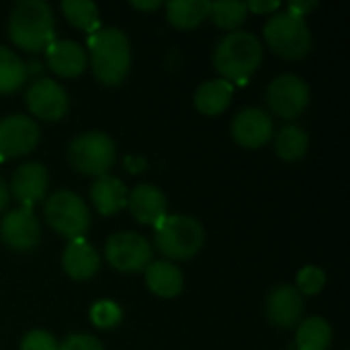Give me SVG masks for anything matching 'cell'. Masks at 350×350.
Instances as JSON below:
<instances>
[{
    "label": "cell",
    "instance_id": "cell-15",
    "mask_svg": "<svg viewBox=\"0 0 350 350\" xmlns=\"http://www.w3.org/2000/svg\"><path fill=\"white\" fill-rule=\"evenodd\" d=\"M304 295L293 285H281L267 299V318L281 330L295 328L304 314Z\"/></svg>",
    "mask_w": 350,
    "mask_h": 350
},
{
    "label": "cell",
    "instance_id": "cell-25",
    "mask_svg": "<svg viewBox=\"0 0 350 350\" xmlns=\"http://www.w3.org/2000/svg\"><path fill=\"white\" fill-rule=\"evenodd\" d=\"M62 12L68 23L88 35L100 29V14L98 6L88 0H66L62 2Z\"/></svg>",
    "mask_w": 350,
    "mask_h": 350
},
{
    "label": "cell",
    "instance_id": "cell-20",
    "mask_svg": "<svg viewBox=\"0 0 350 350\" xmlns=\"http://www.w3.org/2000/svg\"><path fill=\"white\" fill-rule=\"evenodd\" d=\"M90 201L100 215H115L127 205V189L115 176H98L90 187Z\"/></svg>",
    "mask_w": 350,
    "mask_h": 350
},
{
    "label": "cell",
    "instance_id": "cell-7",
    "mask_svg": "<svg viewBox=\"0 0 350 350\" xmlns=\"http://www.w3.org/2000/svg\"><path fill=\"white\" fill-rule=\"evenodd\" d=\"M45 219L68 240L82 238L90 228V213L82 197L72 191H57L45 203Z\"/></svg>",
    "mask_w": 350,
    "mask_h": 350
},
{
    "label": "cell",
    "instance_id": "cell-19",
    "mask_svg": "<svg viewBox=\"0 0 350 350\" xmlns=\"http://www.w3.org/2000/svg\"><path fill=\"white\" fill-rule=\"evenodd\" d=\"M146 283L154 295L172 299V297L180 295V291L185 287V277L176 265H172L168 260H154L146 269Z\"/></svg>",
    "mask_w": 350,
    "mask_h": 350
},
{
    "label": "cell",
    "instance_id": "cell-2",
    "mask_svg": "<svg viewBox=\"0 0 350 350\" xmlns=\"http://www.w3.org/2000/svg\"><path fill=\"white\" fill-rule=\"evenodd\" d=\"M8 37L18 49L29 53L47 49L55 41L49 4L43 0H25L16 4L8 18Z\"/></svg>",
    "mask_w": 350,
    "mask_h": 350
},
{
    "label": "cell",
    "instance_id": "cell-22",
    "mask_svg": "<svg viewBox=\"0 0 350 350\" xmlns=\"http://www.w3.org/2000/svg\"><path fill=\"white\" fill-rule=\"evenodd\" d=\"M207 0H174L166 4V18L176 29H195L209 16Z\"/></svg>",
    "mask_w": 350,
    "mask_h": 350
},
{
    "label": "cell",
    "instance_id": "cell-14",
    "mask_svg": "<svg viewBox=\"0 0 350 350\" xmlns=\"http://www.w3.org/2000/svg\"><path fill=\"white\" fill-rule=\"evenodd\" d=\"M49 185V174L43 164L39 162H27L21 164L12 178H10V191L12 197L23 205V209H31L35 203H39Z\"/></svg>",
    "mask_w": 350,
    "mask_h": 350
},
{
    "label": "cell",
    "instance_id": "cell-35",
    "mask_svg": "<svg viewBox=\"0 0 350 350\" xmlns=\"http://www.w3.org/2000/svg\"><path fill=\"white\" fill-rule=\"evenodd\" d=\"M8 199H10V193H8V187H6V183H4V178L0 176V213L6 209V205H8Z\"/></svg>",
    "mask_w": 350,
    "mask_h": 350
},
{
    "label": "cell",
    "instance_id": "cell-12",
    "mask_svg": "<svg viewBox=\"0 0 350 350\" xmlns=\"http://www.w3.org/2000/svg\"><path fill=\"white\" fill-rule=\"evenodd\" d=\"M0 236L4 244L12 250H18V252L33 250L41 238L39 221L31 209H12L2 217Z\"/></svg>",
    "mask_w": 350,
    "mask_h": 350
},
{
    "label": "cell",
    "instance_id": "cell-17",
    "mask_svg": "<svg viewBox=\"0 0 350 350\" xmlns=\"http://www.w3.org/2000/svg\"><path fill=\"white\" fill-rule=\"evenodd\" d=\"M45 57H47V64H49L51 72H55L62 78H76L88 66L86 49L80 43L68 41V39L53 41L45 49Z\"/></svg>",
    "mask_w": 350,
    "mask_h": 350
},
{
    "label": "cell",
    "instance_id": "cell-13",
    "mask_svg": "<svg viewBox=\"0 0 350 350\" xmlns=\"http://www.w3.org/2000/svg\"><path fill=\"white\" fill-rule=\"evenodd\" d=\"M232 137L248 150H258L273 137V119L262 109H244L232 121Z\"/></svg>",
    "mask_w": 350,
    "mask_h": 350
},
{
    "label": "cell",
    "instance_id": "cell-8",
    "mask_svg": "<svg viewBox=\"0 0 350 350\" xmlns=\"http://www.w3.org/2000/svg\"><path fill=\"white\" fill-rule=\"evenodd\" d=\"M105 258L121 273H139L152 262V244L139 234L119 232L107 240Z\"/></svg>",
    "mask_w": 350,
    "mask_h": 350
},
{
    "label": "cell",
    "instance_id": "cell-18",
    "mask_svg": "<svg viewBox=\"0 0 350 350\" xmlns=\"http://www.w3.org/2000/svg\"><path fill=\"white\" fill-rule=\"evenodd\" d=\"M62 265L70 279L88 281L96 275V271L100 267V256L88 240L76 238V240L68 242V246L62 254Z\"/></svg>",
    "mask_w": 350,
    "mask_h": 350
},
{
    "label": "cell",
    "instance_id": "cell-32",
    "mask_svg": "<svg viewBox=\"0 0 350 350\" xmlns=\"http://www.w3.org/2000/svg\"><path fill=\"white\" fill-rule=\"evenodd\" d=\"M246 4H248V10H252L256 14H273V12H277L281 8L279 2H269V0H265V2L252 0V2H246Z\"/></svg>",
    "mask_w": 350,
    "mask_h": 350
},
{
    "label": "cell",
    "instance_id": "cell-28",
    "mask_svg": "<svg viewBox=\"0 0 350 350\" xmlns=\"http://www.w3.org/2000/svg\"><path fill=\"white\" fill-rule=\"evenodd\" d=\"M123 318V312L121 308L115 304V301H96L92 308H90V320L96 328L100 330H111L115 328Z\"/></svg>",
    "mask_w": 350,
    "mask_h": 350
},
{
    "label": "cell",
    "instance_id": "cell-26",
    "mask_svg": "<svg viewBox=\"0 0 350 350\" xmlns=\"http://www.w3.org/2000/svg\"><path fill=\"white\" fill-rule=\"evenodd\" d=\"M27 80L25 62L10 49L0 45V94H10Z\"/></svg>",
    "mask_w": 350,
    "mask_h": 350
},
{
    "label": "cell",
    "instance_id": "cell-4",
    "mask_svg": "<svg viewBox=\"0 0 350 350\" xmlns=\"http://www.w3.org/2000/svg\"><path fill=\"white\" fill-rule=\"evenodd\" d=\"M154 244L170 260H189L205 244L203 226L187 215H166L154 226Z\"/></svg>",
    "mask_w": 350,
    "mask_h": 350
},
{
    "label": "cell",
    "instance_id": "cell-21",
    "mask_svg": "<svg viewBox=\"0 0 350 350\" xmlns=\"http://www.w3.org/2000/svg\"><path fill=\"white\" fill-rule=\"evenodd\" d=\"M232 94H234V84H230L228 80L224 78L207 80L195 92V107L199 113L207 117H215L230 107Z\"/></svg>",
    "mask_w": 350,
    "mask_h": 350
},
{
    "label": "cell",
    "instance_id": "cell-3",
    "mask_svg": "<svg viewBox=\"0 0 350 350\" xmlns=\"http://www.w3.org/2000/svg\"><path fill=\"white\" fill-rule=\"evenodd\" d=\"M262 62V43L248 31L228 33L213 51V66L224 80L244 82Z\"/></svg>",
    "mask_w": 350,
    "mask_h": 350
},
{
    "label": "cell",
    "instance_id": "cell-6",
    "mask_svg": "<svg viewBox=\"0 0 350 350\" xmlns=\"http://www.w3.org/2000/svg\"><path fill=\"white\" fill-rule=\"evenodd\" d=\"M68 158L74 170L86 176H105L115 164L117 150L113 139L103 131H86L70 142Z\"/></svg>",
    "mask_w": 350,
    "mask_h": 350
},
{
    "label": "cell",
    "instance_id": "cell-1",
    "mask_svg": "<svg viewBox=\"0 0 350 350\" xmlns=\"http://www.w3.org/2000/svg\"><path fill=\"white\" fill-rule=\"evenodd\" d=\"M94 78L105 86L121 84L131 68V45L127 35L115 27H100L88 35V53Z\"/></svg>",
    "mask_w": 350,
    "mask_h": 350
},
{
    "label": "cell",
    "instance_id": "cell-24",
    "mask_svg": "<svg viewBox=\"0 0 350 350\" xmlns=\"http://www.w3.org/2000/svg\"><path fill=\"white\" fill-rule=\"evenodd\" d=\"M310 137L299 125H285L275 137L277 156L285 162H295L308 154Z\"/></svg>",
    "mask_w": 350,
    "mask_h": 350
},
{
    "label": "cell",
    "instance_id": "cell-11",
    "mask_svg": "<svg viewBox=\"0 0 350 350\" xmlns=\"http://www.w3.org/2000/svg\"><path fill=\"white\" fill-rule=\"evenodd\" d=\"M25 98L29 111L45 121H57L68 113V92L55 80L49 78L35 80L27 88Z\"/></svg>",
    "mask_w": 350,
    "mask_h": 350
},
{
    "label": "cell",
    "instance_id": "cell-10",
    "mask_svg": "<svg viewBox=\"0 0 350 350\" xmlns=\"http://www.w3.org/2000/svg\"><path fill=\"white\" fill-rule=\"evenodd\" d=\"M39 144V127L27 115L0 119V158H18Z\"/></svg>",
    "mask_w": 350,
    "mask_h": 350
},
{
    "label": "cell",
    "instance_id": "cell-29",
    "mask_svg": "<svg viewBox=\"0 0 350 350\" xmlns=\"http://www.w3.org/2000/svg\"><path fill=\"white\" fill-rule=\"evenodd\" d=\"M326 285V275L318 267H306L297 273V291L301 295H318Z\"/></svg>",
    "mask_w": 350,
    "mask_h": 350
},
{
    "label": "cell",
    "instance_id": "cell-30",
    "mask_svg": "<svg viewBox=\"0 0 350 350\" xmlns=\"http://www.w3.org/2000/svg\"><path fill=\"white\" fill-rule=\"evenodd\" d=\"M57 347L53 334L47 330H31L21 340V350H57Z\"/></svg>",
    "mask_w": 350,
    "mask_h": 350
},
{
    "label": "cell",
    "instance_id": "cell-16",
    "mask_svg": "<svg viewBox=\"0 0 350 350\" xmlns=\"http://www.w3.org/2000/svg\"><path fill=\"white\" fill-rule=\"evenodd\" d=\"M127 207L133 219H137L144 226H156L168 215L166 197L154 185H137L127 195Z\"/></svg>",
    "mask_w": 350,
    "mask_h": 350
},
{
    "label": "cell",
    "instance_id": "cell-23",
    "mask_svg": "<svg viewBox=\"0 0 350 350\" xmlns=\"http://www.w3.org/2000/svg\"><path fill=\"white\" fill-rule=\"evenodd\" d=\"M297 350H328L332 345V326L324 318H308L295 332Z\"/></svg>",
    "mask_w": 350,
    "mask_h": 350
},
{
    "label": "cell",
    "instance_id": "cell-9",
    "mask_svg": "<svg viewBox=\"0 0 350 350\" xmlns=\"http://www.w3.org/2000/svg\"><path fill=\"white\" fill-rule=\"evenodd\" d=\"M269 109L283 119H297L310 105V86L295 74L277 76L267 90Z\"/></svg>",
    "mask_w": 350,
    "mask_h": 350
},
{
    "label": "cell",
    "instance_id": "cell-34",
    "mask_svg": "<svg viewBox=\"0 0 350 350\" xmlns=\"http://www.w3.org/2000/svg\"><path fill=\"white\" fill-rule=\"evenodd\" d=\"M131 6H133V8H137V10H156V8H160V6H162V2H160V0H150V2L133 0V2H131Z\"/></svg>",
    "mask_w": 350,
    "mask_h": 350
},
{
    "label": "cell",
    "instance_id": "cell-31",
    "mask_svg": "<svg viewBox=\"0 0 350 350\" xmlns=\"http://www.w3.org/2000/svg\"><path fill=\"white\" fill-rule=\"evenodd\" d=\"M57 350H105L103 345L90 336V334H74V336H68Z\"/></svg>",
    "mask_w": 350,
    "mask_h": 350
},
{
    "label": "cell",
    "instance_id": "cell-5",
    "mask_svg": "<svg viewBox=\"0 0 350 350\" xmlns=\"http://www.w3.org/2000/svg\"><path fill=\"white\" fill-rule=\"evenodd\" d=\"M269 47L283 59H301L312 49V33L306 18L287 10L275 12L265 25Z\"/></svg>",
    "mask_w": 350,
    "mask_h": 350
},
{
    "label": "cell",
    "instance_id": "cell-33",
    "mask_svg": "<svg viewBox=\"0 0 350 350\" xmlns=\"http://www.w3.org/2000/svg\"><path fill=\"white\" fill-rule=\"evenodd\" d=\"M316 6H318V2H289L285 10L291 12V14H295V16H301V18H304V16H306L310 10H314Z\"/></svg>",
    "mask_w": 350,
    "mask_h": 350
},
{
    "label": "cell",
    "instance_id": "cell-27",
    "mask_svg": "<svg viewBox=\"0 0 350 350\" xmlns=\"http://www.w3.org/2000/svg\"><path fill=\"white\" fill-rule=\"evenodd\" d=\"M248 14V4L240 0H221V2H211L209 16L211 21L228 31H236Z\"/></svg>",
    "mask_w": 350,
    "mask_h": 350
}]
</instances>
